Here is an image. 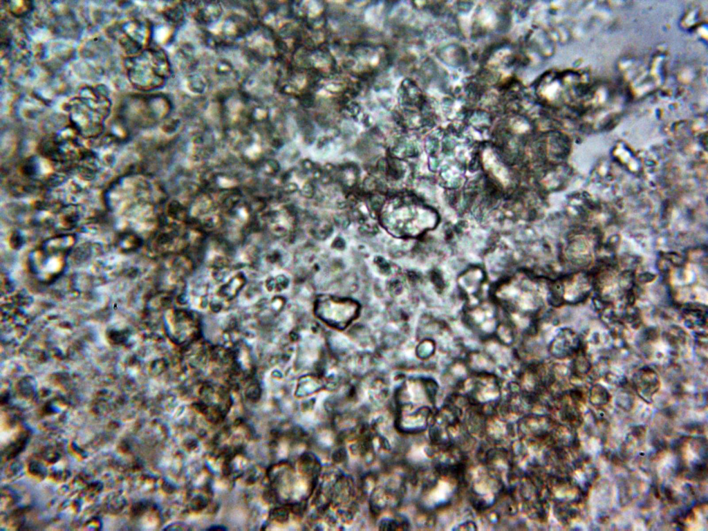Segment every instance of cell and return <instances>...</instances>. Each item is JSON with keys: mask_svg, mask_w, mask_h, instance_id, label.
<instances>
[{"mask_svg": "<svg viewBox=\"0 0 708 531\" xmlns=\"http://www.w3.org/2000/svg\"><path fill=\"white\" fill-rule=\"evenodd\" d=\"M71 127L85 138H95L104 129V122L111 111L106 94L96 88H84L66 104Z\"/></svg>", "mask_w": 708, "mask_h": 531, "instance_id": "1", "label": "cell"}, {"mask_svg": "<svg viewBox=\"0 0 708 531\" xmlns=\"http://www.w3.org/2000/svg\"><path fill=\"white\" fill-rule=\"evenodd\" d=\"M158 57L152 50L141 51L124 60V67L129 82L140 90L155 87L160 79Z\"/></svg>", "mask_w": 708, "mask_h": 531, "instance_id": "2", "label": "cell"}, {"mask_svg": "<svg viewBox=\"0 0 708 531\" xmlns=\"http://www.w3.org/2000/svg\"><path fill=\"white\" fill-rule=\"evenodd\" d=\"M69 252L46 241L41 247L33 250L29 257L30 266L37 277L49 281L64 270Z\"/></svg>", "mask_w": 708, "mask_h": 531, "instance_id": "3", "label": "cell"}, {"mask_svg": "<svg viewBox=\"0 0 708 531\" xmlns=\"http://www.w3.org/2000/svg\"><path fill=\"white\" fill-rule=\"evenodd\" d=\"M316 311L327 323L343 328L355 317L357 305L349 299L325 297L318 301Z\"/></svg>", "mask_w": 708, "mask_h": 531, "instance_id": "4", "label": "cell"}, {"mask_svg": "<svg viewBox=\"0 0 708 531\" xmlns=\"http://www.w3.org/2000/svg\"><path fill=\"white\" fill-rule=\"evenodd\" d=\"M147 28L142 21L129 19L116 25L113 33L122 48L128 53L140 52L146 37Z\"/></svg>", "mask_w": 708, "mask_h": 531, "instance_id": "5", "label": "cell"}, {"mask_svg": "<svg viewBox=\"0 0 708 531\" xmlns=\"http://www.w3.org/2000/svg\"><path fill=\"white\" fill-rule=\"evenodd\" d=\"M82 209L75 204L66 205L58 209L53 221L55 226L62 230H70L76 227L82 216Z\"/></svg>", "mask_w": 708, "mask_h": 531, "instance_id": "6", "label": "cell"}, {"mask_svg": "<svg viewBox=\"0 0 708 531\" xmlns=\"http://www.w3.org/2000/svg\"><path fill=\"white\" fill-rule=\"evenodd\" d=\"M6 3L10 13L17 17L28 14L32 8V2L28 1H8Z\"/></svg>", "mask_w": 708, "mask_h": 531, "instance_id": "7", "label": "cell"}, {"mask_svg": "<svg viewBox=\"0 0 708 531\" xmlns=\"http://www.w3.org/2000/svg\"><path fill=\"white\" fill-rule=\"evenodd\" d=\"M138 238L131 232H124L119 236V244L122 248L129 250L138 243Z\"/></svg>", "mask_w": 708, "mask_h": 531, "instance_id": "8", "label": "cell"}]
</instances>
